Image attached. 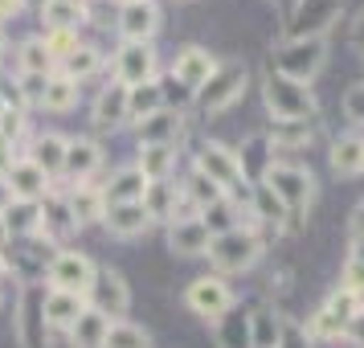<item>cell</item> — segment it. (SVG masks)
<instances>
[{"instance_id": "cell-1", "label": "cell", "mask_w": 364, "mask_h": 348, "mask_svg": "<svg viewBox=\"0 0 364 348\" xmlns=\"http://www.w3.org/2000/svg\"><path fill=\"white\" fill-rule=\"evenodd\" d=\"M262 181L274 189V197L282 201V209H287V221H295L311 209V197H315V176L311 168L303 164H270L262 172Z\"/></svg>"}, {"instance_id": "cell-2", "label": "cell", "mask_w": 364, "mask_h": 348, "mask_svg": "<svg viewBox=\"0 0 364 348\" xmlns=\"http://www.w3.org/2000/svg\"><path fill=\"white\" fill-rule=\"evenodd\" d=\"M262 99L266 111L279 119V123H291V119H311L315 115V95L307 83H295V78H282V74H266L262 78Z\"/></svg>"}, {"instance_id": "cell-3", "label": "cell", "mask_w": 364, "mask_h": 348, "mask_svg": "<svg viewBox=\"0 0 364 348\" xmlns=\"http://www.w3.org/2000/svg\"><path fill=\"white\" fill-rule=\"evenodd\" d=\"M209 263L221 270V275H242V270H250V266L262 258V238L254 230H225L217 233L213 242H209V254H205Z\"/></svg>"}, {"instance_id": "cell-4", "label": "cell", "mask_w": 364, "mask_h": 348, "mask_svg": "<svg viewBox=\"0 0 364 348\" xmlns=\"http://www.w3.org/2000/svg\"><path fill=\"white\" fill-rule=\"evenodd\" d=\"M323 58H328V37H291L274 50V74L295 78V83H311L323 70Z\"/></svg>"}, {"instance_id": "cell-5", "label": "cell", "mask_w": 364, "mask_h": 348, "mask_svg": "<svg viewBox=\"0 0 364 348\" xmlns=\"http://www.w3.org/2000/svg\"><path fill=\"white\" fill-rule=\"evenodd\" d=\"M95 275H99V266L82 250H58L46 263V279H50L53 291H70V295H82V299L90 295Z\"/></svg>"}, {"instance_id": "cell-6", "label": "cell", "mask_w": 364, "mask_h": 348, "mask_svg": "<svg viewBox=\"0 0 364 348\" xmlns=\"http://www.w3.org/2000/svg\"><path fill=\"white\" fill-rule=\"evenodd\" d=\"M242 90H246V66H242V62H225V66H217L213 78L197 90V107L205 115H221V111H230L233 102L242 99Z\"/></svg>"}, {"instance_id": "cell-7", "label": "cell", "mask_w": 364, "mask_h": 348, "mask_svg": "<svg viewBox=\"0 0 364 348\" xmlns=\"http://www.w3.org/2000/svg\"><path fill=\"white\" fill-rule=\"evenodd\" d=\"M197 172L200 176H209V181L230 197L233 189H246V172H242V156L230 148H221V144H205L197 152Z\"/></svg>"}, {"instance_id": "cell-8", "label": "cell", "mask_w": 364, "mask_h": 348, "mask_svg": "<svg viewBox=\"0 0 364 348\" xmlns=\"http://www.w3.org/2000/svg\"><path fill=\"white\" fill-rule=\"evenodd\" d=\"M184 303H188V312H197L200 320H221L225 312H233V291L225 287V279L205 275V279H193V283H188Z\"/></svg>"}, {"instance_id": "cell-9", "label": "cell", "mask_w": 364, "mask_h": 348, "mask_svg": "<svg viewBox=\"0 0 364 348\" xmlns=\"http://www.w3.org/2000/svg\"><path fill=\"white\" fill-rule=\"evenodd\" d=\"M86 303H90L95 312H102L107 320H119V315L132 307V291H127V283H123V275H119V270L99 266V275H95V287H90Z\"/></svg>"}, {"instance_id": "cell-10", "label": "cell", "mask_w": 364, "mask_h": 348, "mask_svg": "<svg viewBox=\"0 0 364 348\" xmlns=\"http://www.w3.org/2000/svg\"><path fill=\"white\" fill-rule=\"evenodd\" d=\"M151 74H156V53H151V46H144V41H123L115 53V83H123L132 90V86L151 83Z\"/></svg>"}, {"instance_id": "cell-11", "label": "cell", "mask_w": 364, "mask_h": 348, "mask_svg": "<svg viewBox=\"0 0 364 348\" xmlns=\"http://www.w3.org/2000/svg\"><path fill=\"white\" fill-rule=\"evenodd\" d=\"M209 242H213V233H209V226L200 217H181V221L168 226V250L176 258H205Z\"/></svg>"}, {"instance_id": "cell-12", "label": "cell", "mask_w": 364, "mask_h": 348, "mask_svg": "<svg viewBox=\"0 0 364 348\" xmlns=\"http://www.w3.org/2000/svg\"><path fill=\"white\" fill-rule=\"evenodd\" d=\"M41 303L46 295L37 291V287H25V295H21V320H17V340L21 348H46V312H41Z\"/></svg>"}, {"instance_id": "cell-13", "label": "cell", "mask_w": 364, "mask_h": 348, "mask_svg": "<svg viewBox=\"0 0 364 348\" xmlns=\"http://www.w3.org/2000/svg\"><path fill=\"white\" fill-rule=\"evenodd\" d=\"M344 0H299L295 9V37H323L336 25Z\"/></svg>"}, {"instance_id": "cell-14", "label": "cell", "mask_w": 364, "mask_h": 348, "mask_svg": "<svg viewBox=\"0 0 364 348\" xmlns=\"http://www.w3.org/2000/svg\"><path fill=\"white\" fill-rule=\"evenodd\" d=\"M213 70H217V58L209 50H200V46H188V50L176 53V66H172V78L184 86V90H193L197 95L200 86L213 78Z\"/></svg>"}, {"instance_id": "cell-15", "label": "cell", "mask_w": 364, "mask_h": 348, "mask_svg": "<svg viewBox=\"0 0 364 348\" xmlns=\"http://www.w3.org/2000/svg\"><path fill=\"white\" fill-rule=\"evenodd\" d=\"M119 29H123L127 41L151 46V37H156V29H160V9H156L151 0H127L123 13H119Z\"/></svg>"}, {"instance_id": "cell-16", "label": "cell", "mask_w": 364, "mask_h": 348, "mask_svg": "<svg viewBox=\"0 0 364 348\" xmlns=\"http://www.w3.org/2000/svg\"><path fill=\"white\" fill-rule=\"evenodd\" d=\"M4 184H9L13 201H41V197H50V176H46L37 164H29V160H13Z\"/></svg>"}, {"instance_id": "cell-17", "label": "cell", "mask_w": 364, "mask_h": 348, "mask_svg": "<svg viewBox=\"0 0 364 348\" xmlns=\"http://www.w3.org/2000/svg\"><path fill=\"white\" fill-rule=\"evenodd\" d=\"M102 226L115 233V238H139L151 226V217L144 209V201H127V205H107Z\"/></svg>"}, {"instance_id": "cell-18", "label": "cell", "mask_w": 364, "mask_h": 348, "mask_svg": "<svg viewBox=\"0 0 364 348\" xmlns=\"http://www.w3.org/2000/svg\"><path fill=\"white\" fill-rule=\"evenodd\" d=\"M127 123V86L123 83H111L99 90V99H95V127L102 132H115Z\"/></svg>"}, {"instance_id": "cell-19", "label": "cell", "mask_w": 364, "mask_h": 348, "mask_svg": "<svg viewBox=\"0 0 364 348\" xmlns=\"http://www.w3.org/2000/svg\"><path fill=\"white\" fill-rule=\"evenodd\" d=\"M99 164H102V152L95 139H66V164H62V172L74 184H86V176Z\"/></svg>"}, {"instance_id": "cell-20", "label": "cell", "mask_w": 364, "mask_h": 348, "mask_svg": "<svg viewBox=\"0 0 364 348\" xmlns=\"http://www.w3.org/2000/svg\"><path fill=\"white\" fill-rule=\"evenodd\" d=\"M86 307H90V303H86L82 295H70V291H50L46 303H41L46 324H50V328H66V332L78 324V315H82Z\"/></svg>"}, {"instance_id": "cell-21", "label": "cell", "mask_w": 364, "mask_h": 348, "mask_svg": "<svg viewBox=\"0 0 364 348\" xmlns=\"http://www.w3.org/2000/svg\"><path fill=\"white\" fill-rule=\"evenodd\" d=\"M0 213H4V230L13 238H37L41 233V201H9Z\"/></svg>"}, {"instance_id": "cell-22", "label": "cell", "mask_w": 364, "mask_h": 348, "mask_svg": "<svg viewBox=\"0 0 364 348\" xmlns=\"http://www.w3.org/2000/svg\"><path fill=\"white\" fill-rule=\"evenodd\" d=\"M311 139H315L311 119H291V123H274L266 132V148L270 152H299V148H307Z\"/></svg>"}, {"instance_id": "cell-23", "label": "cell", "mask_w": 364, "mask_h": 348, "mask_svg": "<svg viewBox=\"0 0 364 348\" xmlns=\"http://www.w3.org/2000/svg\"><path fill=\"white\" fill-rule=\"evenodd\" d=\"M144 193H148V176L132 164V168H119L115 176H111L102 201L107 205H127V201H144Z\"/></svg>"}, {"instance_id": "cell-24", "label": "cell", "mask_w": 364, "mask_h": 348, "mask_svg": "<svg viewBox=\"0 0 364 348\" xmlns=\"http://www.w3.org/2000/svg\"><path fill=\"white\" fill-rule=\"evenodd\" d=\"M66 209H70V217H74V226L82 230V226H90V221H102L107 201H102L99 189H90V184H74V193L66 197Z\"/></svg>"}, {"instance_id": "cell-25", "label": "cell", "mask_w": 364, "mask_h": 348, "mask_svg": "<svg viewBox=\"0 0 364 348\" xmlns=\"http://www.w3.org/2000/svg\"><path fill=\"white\" fill-rule=\"evenodd\" d=\"M25 160H29V164H37L46 176H58V172H62V164H66V139H62V135H53V132L37 135Z\"/></svg>"}, {"instance_id": "cell-26", "label": "cell", "mask_w": 364, "mask_h": 348, "mask_svg": "<svg viewBox=\"0 0 364 348\" xmlns=\"http://www.w3.org/2000/svg\"><path fill=\"white\" fill-rule=\"evenodd\" d=\"M58 66L53 62L50 46H46V37H29V41H21V53H17V70L25 78H50V70Z\"/></svg>"}, {"instance_id": "cell-27", "label": "cell", "mask_w": 364, "mask_h": 348, "mask_svg": "<svg viewBox=\"0 0 364 348\" xmlns=\"http://www.w3.org/2000/svg\"><path fill=\"white\" fill-rule=\"evenodd\" d=\"M41 21H46V33H53V29L78 33V25L86 21V4L82 0H50L41 9Z\"/></svg>"}, {"instance_id": "cell-28", "label": "cell", "mask_w": 364, "mask_h": 348, "mask_svg": "<svg viewBox=\"0 0 364 348\" xmlns=\"http://www.w3.org/2000/svg\"><path fill=\"white\" fill-rule=\"evenodd\" d=\"M181 127H184L181 111H168V107H164V111H156L151 119L139 123V139H144V144H172V148H176Z\"/></svg>"}, {"instance_id": "cell-29", "label": "cell", "mask_w": 364, "mask_h": 348, "mask_svg": "<svg viewBox=\"0 0 364 348\" xmlns=\"http://www.w3.org/2000/svg\"><path fill=\"white\" fill-rule=\"evenodd\" d=\"M176 205H181V189H172L168 181H148L144 209H148L151 221H172L176 217Z\"/></svg>"}, {"instance_id": "cell-30", "label": "cell", "mask_w": 364, "mask_h": 348, "mask_svg": "<svg viewBox=\"0 0 364 348\" xmlns=\"http://www.w3.org/2000/svg\"><path fill=\"white\" fill-rule=\"evenodd\" d=\"M331 168L336 176H360L364 172V139L360 135H344L331 144Z\"/></svg>"}, {"instance_id": "cell-31", "label": "cell", "mask_w": 364, "mask_h": 348, "mask_svg": "<svg viewBox=\"0 0 364 348\" xmlns=\"http://www.w3.org/2000/svg\"><path fill=\"white\" fill-rule=\"evenodd\" d=\"M107 328H111V320L102 312H95V307H86V312L78 315V324L70 328V344L74 348H102Z\"/></svg>"}, {"instance_id": "cell-32", "label": "cell", "mask_w": 364, "mask_h": 348, "mask_svg": "<svg viewBox=\"0 0 364 348\" xmlns=\"http://www.w3.org/2000/svg\"><path fill=\"white\" fill-rule=\"evenodd\" d=\"M156 111H164V90L156 83H144V86H132L127 90V123H144V119H151Z\"/></svg>"}, {"instance_id": "cell-33", "label": "cell", "mask_w": 364, "mask_h": 348, "mask_svg": "<svg viewBox=\"0 0 364 348\" xmlns=\"http://www.w3.org/2000/svg\"><path fill=\"white\" fill-rule=\"evenodd\" d=\"M135 168H139L148 181H168V172L176 168V148H172V144H144Z\"/></svg>"}, {"instance_id": "cell-34", "label": "cell", "mask_w": 364, "mask_h": 348, "mask_svg": "<svg viewBox=\"0 0 364 348\" xmlns=\"http://www.w3.org/2000/svg\"><path fill=\"white\" fill-rule=\"evenodd\" d=\"M250 205H254V221H262V226H274V230H279V221H287L282 201L274 197V189L266 181L250 184Z\"/></svg>"}, {"instance_id": "cell-35", "label": "cell", "mask_w": 364, "mask_h": 348, "mask_svg": "<svg viewBox=\"0 0 364 348\" xmlns=\"http://www.w3.org/2000/svg\"><path fill=\"white\" fill-rule=\"evenodd\" d=\"M279 336H282V320L270 307H258L250 315V344L254 348H279Z\"/></svg>"}, {"instance_id": "cell-36", "label": "cell", "mask_w": 364, "mask_h": 348, "mask_svg": "<svg viewBox=\"0 0 364 348\" xmlns=\"http://www.w3.org/2000/svg\"><path fill=\"white\" fill-rule=\"evenodd\" d=\"M78 102V83H70L66 74H50V83H46V95H41V107L46 111H70Z\"/></svg>"}, {"instance_id": "cell-37", "label": "cell", "mask_w": 364, "mask_h": 348, "mask_svg": "<svg viewBox=\"0 0 364 348\" xmlns=\"http://www.w3.org/2000/svg\"><path fill=\"white\" fill-rule=\"evenodd\" d=\"M217 324V348H254L250 344V320L246 315H221Z\"/></svg>"}, {"instance_id": "cell-38", "label": "cell", "mask_w": 364, "mask_h": 348, "mask_svg": "<svg viewBox=\"0 0 364 348\" xmlns=\"http://www.w3.org/2000/svg\"><path fill=\"white\" fill-rule=\"evenodd\" d=\"M102 348H151V336L139 324H127V320H115L107 336H102Z\"/></svg>"}, {"instance_id": "cell-39", "label": "cell", "mask_w": 364, "mask_h": 348, "mask_svg": "<svg viewBox=\"0 0 364 348\" xmlns=\"http://www.w3.org/2000/svg\"><path fill=\"white\" fill-rule=\"evenodd\" d=\"M181 193H184L188 201H193V205H197V213H205L209 205H217V201L225 197V193H221V189H217V184L209 181V176H200L197 168L188 172V181L181 184Z\"/></svg>"}, {"instance_id": "cell-40", "label": "cell", "mask_w": 364, "mask_h": 348, "mask_svg": "<svg viewBox=\"0 0 364 348\" xmlns=\"http://www.w3.org/2000/svg\"><path fill=\"white\" fill-rule=\"evenodd\" d=\"M323 312H331L340 324H344V332H348V324L364 312V295H352V291H344V287H336V291L328 295V303H323Z\"/></svg>"}, {"instance_id": "cell-41", "label": "cell", "mask_w": 364, "mask_h": 348, "mask_svg": "<svg viewBox=\"0 0 364 348\" xmlns=\"http://www.w3.org/2000/svg\"><path fill=\"white\" fill-rule=\"evenodd\" d=\"M58 66H62V74H66L70 83H78V78H86V74H95V70L102 66V58L90 50V46H78V50L70 53L66 62H58Z\"/></svg>"}, {"instance_id": "cell-42", "label": "cell", "mask_w": 364, "mask_h": 348, "mask_svg": "<svg viewBox=\"0 0 364 348\" xmlns=\"http://www.w3.org/2000/svg\"><path fill=\"white\" fill-rule=\"evenodd\" d=\"M303 332H307V340H340V336H344V324H340L331 312L319 307V312L307 320V328H303Z\"/></svg>"}, {"instance_id": "cell-43", "label": "cell", "mask_w": 364, "mask_h": 348, "mask_svg": "<svg viewBox=\"0 0 364 348\" xmlns=\"http://www.w3.org/2000/svg\"><path fill=\"white\" fill-rule=\"evenodd\" d=\"M41 37H46V46H50L53 62H66L70 53L82 46V41H78V33H66V29H53V33H41Z\"/></svg>"}, {"instance_id": "cell-44", "label": "cell", "mask_w": 364, "mask_h": 348, "mask_svg": "<svg viewBox=\"0 0 364 348\" xmlns=\"http://www.w3.org/2000/svg\"><path fill=\"white\" fill-rule=\"evenodd\" d=\"M344 115H348V123L364 127V83L352 86V90L344 95Z\"/></svg>"}, {"instance_id": "cell-45", "label": "cell", "mask_w": 364, "mask_h": 348, "mask_svg": "<svg viewBox=\"0 0 364 348\" xmlns=\"http://www.w3.org/2000/svg\"><path fill=\"white\" fill-rule=\"evenodd\" d=\"M279 348H311V340H307V332L299 328V324H282Z\"/></svg>"}, {"instance_id": "cell-46", "label": "cell", "mask_w": 364, "mask_h": 348, "mask_svg": "<svg viewBox=\"0 0 364 348\" xmlns=\"http://www.w3.org/2000/svg\"><path fill=\"white\" fill-rule=\"evenodd\" d=\"M21 9H25V0H0V25H4V21H13Z\"/></svg>"}, {"instance_id": "cell-47", "label": "cell", "mask_w": 364, "mask_h": 348, "mask_svg": "<svg viewBox=\"0 0 364 348\" xmlns=\"http://www.w3.org/2000/svg\"><path fill=\"white\" fill-rule=\"evenodd\" d=\"M348 340H356V344H364V312L356 315V320H352V324H348V332H344Z\"/></svg>"}, {"instance_id": "cell-48", "label": "cell", "mask_w": 364, "mask_h": 348, "mask_svg": "<svg viewBox=\"0 0 364 348\" xmlns=\"http://www.w3.org/2000/svg\"><path fill=\"white\" fill-rule=\"evenodd\" d=\"M348 258L356 266H364V238H352V250H348Z\"/></svg>"}, {"instance_id": "cell-49", "label": "cell", "mask_w": 364, "mask_h": 348, "mask_svg": "<svg viewBox=\"0 0 364 348\" xmlns=\"http://www.w3.org/2000/svg\"><path fill=\"white\" fill-rule=\"evenodd\" d=\"M9 168H13V156H9V144H0V176H9Z\"/></svg>"}, {"instance_id": "cell-50", "label": "cell", "mask_w": 364, "mask_h": 348, "mask_svg": "<svg viewBox=\"0 0 364 348\" xmlns=\"http://www.w3.org/2000/svg\"><path fill=\"white\" fill-rule=\"evenodd\" d=\"M4 238H9V230H4V213H0V242H4Z\"/></svg>"}, {"instance_id": "cell-51", "label": "cell", "mask_w": 364, "mask_h": 348, "mask_svg": "<svg viewBox=\"0 0 364 348\" xmlns=\"http://www.w3.org/2000/svg\"><path fill=\"white\" fill-rule=\"evenodd\" d=\"M25 4H37V9H46V4H50V0H25Z\"/></svg>"}, {"instance_id": "cell-52", "label": "cell", "mask_w": 364, "mask_h": 348, "mask_svg": "<svg viewBox=\"0 0 364 348\" xmlns=\"http://www.w3.org/2000/svg\"><path fill=\"white\" fill-rule=\"evenodd\" d=\"M4 270H9V258H4V254H0V275H4Z\"/></svg>"}, {"instance_id": "cell-53", "label": "cell", "mask_w": 364, "mask_h": 348, "mask_svg": "<svg viewBox=\"0 0 364 348\" xmlns=\"http://www.w3.org/2000/svg\"><path fill=\"white\" fill-rule=\"evenodd\" d=\"M0 53H4V37H0Z\"/></svg>"}]
</instances>
